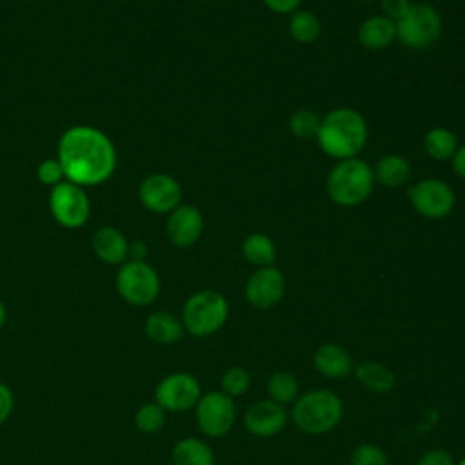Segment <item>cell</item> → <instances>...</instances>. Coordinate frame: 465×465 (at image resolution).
<instances>
[{"instance_id": "obj_1", "label": "cell", "mask_w": 465, "mask_h": 465, "mask_svg": "<svg viewBox=\"0 0 465 465\" xmlns=\"http://www.w3.org/2000/svg\"><path fill=\"white\" fill-rule=\"evenodd\" d=\"M58 162L65 180L82 187L100 185L116 169V147L111 138L91 125L69 127L58 142Z\"/></svg>"}, {"instance_id": "obj_2", "label": "cell", "mask_w": 465, "mask_h": 465, "mask_svg": "<svg viewBox=\"0 0 465 465\" xmlns=\"http://www.w3.org/2000/svg\"><path fill=\"white\" fill-rule=\"evenodd\" d=\"M369 125L363 114L352 107H334L322 116L316 134L318 147L331 158H356L367 145Z\"/></svg>"}, {"instance_id": "obj_3", "label": "cell", "mask_w": 465, "mask_h": 465, "mask_svg": "<svg viewBox=\"0 0 465 465\" xmlns=\"http://www.w3.org/2000/svg\"><path fill=\"white\" fill-rule=\"evenodd\" d=\"M343 401L331 389H312L296 398L289 420L298 430L309 436H322L340 425Z\"/></svg>"}, {"instance_id": "obj_4", "label": "cell", "mask_w": 465, "mask_h": 465, "mask_svg": "<svg viewBox=\"0 0 465 465\" xmlns=\"http://www.w3.org/2000/svg\"><path fill=\"white\" fill-rule=\"evenodd\" d=\"M374 185L372 165L360 156L338 160L325 178L327 196L340 207H356L367 202Z\"/></svg>"}, {"instance_id": "obj_5", "label": "cell", "mask_w": 465, "mask_h": 465, "mask_svg": "<svg viewBox=\"0 0 465 465\" xmlns=\"http://www.w3.org/2000/svg\"><path fill=\"white\" fill-rule=\"evenodd\" d=\"M229 318L227 298L214 289H202L191 294L182 307V323L185 332L194 338L216 334Z\"/></svg>"}, {"instance_id": "obj_6", "label": "cell", "mask_w": 465, "mask_h": 465, "mask_svg": "<svg viewBox=\"0 0 465 465\" xmlns=\"http://www.w3.org/2000/svg\"><path fill=\"white\" fill-rule=\"evenodd\" d=\"M441 27V15L434 5L412 2L409 11L396 20V40L412 51H421L440 38Z\"/></svg>"}, {"instance_id": "obj_7", "label": "cell", "mask_w": 465, "mask_h": 465, "mask_svg": "<svg viewBox=\"0 0 465 465\" xmlns=\"http://www.w3.org/2000/svg\"><path fill=\"white\" fill-rule=\"evenodd\" d=\"M160 276L145 260H127L116 274L118 294L134 307L151 305L160 294Z\"/></svg>"}, {"instance_id": "obj_8", "label": "cell", "mask_w": 465, "mask_h": 465, "mask_svg": "<svg viewBox=\"0 0 465 465\" xmlns=\"http://www.w3.org/2000/svg\"><path fill=\"white\" fill-rule=\"evenodd\" d=\"M407 198L414 213L427 220L447 218L456 205L454 189L440 178H421L414 182L407 191Z\"/></svg>"}, {"instance_id": "obj_9", "label": "cell", "mask_w": 465, "mask_h": 465, "mask_svg": "<svg viewBox=\"0 0 465 465\" xmlns=\"http://www.w3.org/2000/svg\"><path fill=\"white\" fill-rule=\"evenodd\" d=\"M194 418L203 436L213 440L223 438L236 421L234 400L223 394L220 389L203 392L194 407Z\"/></svg>"}, {"instance_id": "obj_10", "label": "cell", "mask_w": 465, "mask_h": 465, "mask_svg": "<svg viewBox=\"0 0 465 465\" xmlns=\"http://www.w3.org/2000/svg\"><path fill=\"white\" fill-rule=\"evenodd\" d=\"M49 211L62 227L80 229L91 216V202L82 185L64 180L51 187Z\"/></svg>"}, {"instance_id": "obj_11", "label": "cell", "mask_w": 465, "mask_h": 465, "mask_svg": "<svg viewBox=\"0 0 465 465\" xmlns=\"http://www.w3.org/2000/svg\"><path fill=\"white\" fill-rule=\"evenodd\" d=\"M202 385L191 372H171L154 389V401L165 412H187L202 398Z\"/></svg>"}, {"instance_id": "obj_12", "label": "cell", "mask_w": 465, "mask_h": 465, "mask_svg": "<svg viewBox=\"0 0 465 465\" xmlns=\"http://www.w3.org/2000/svg\"><path fill=\"white\" fill-rule=\"evenodd\" d=\"M287 282L283 272L276 265L258 267L245 282V300L249 305L260 311L276 307L285 296Z\"/></svg>"}, {"instance_id": "obj_13", "label": "cell", "mask_w": 465, "mask_h": 465, "mask_svg": "<svg viewBox=\"0 0 465 465\" xmlns=\"http://www.w3.org/2000/svg\"><path fill=\"white\" fill-rule=\"evenodd\" d=\"M138 200L154 214H169L182 203V185L171 174L154 173L140 182Z\"/></svg>"}, {"instance_id": "obj_14", "label": "cell", "mask_w": 465, "mask_h": 465, "mask_svg": "<svg viewBox=\"0 0 465 465\" xmlns=\"http://www.w3.org/2000/svg\"><path fill=\"white\" fill-rule=\"evenodd\" d=\"M289 421V412L283 405L265 398L251 403L243 414V425L256 438H272L280 434Z\"/></svg>"}, {"instance_id": "obj_15", "label": "cell", "mask_w": 465, "mask_h": 465, "mask_svg": "<svg viewBox=\"0 0 465 465\" xmlns=\"http://www.w3.org/2000/svg\"><path fill=\"white\" fill-rule=\"evenodd\" d=\"M167 238L176 247H191L194 245L203 232V214L196 205L180 203L167 214L165 223Z\"/></svg>"}, {"instance_id": "obj_16", "label": "cell", "mask_w": 465, "mask_h": 465, "mask_svg": "<svg viewBox=\"0 0 465 465\" xmlns=\"http://www.w3.org/2000/svg\"><path fill=\"white\" fill-rule=\"evenodd\" d=\"M316 372L329 380H343L354 371V361L345 347L334 341H325L316 347L312 354Z\"/></svg>"}, {"instance_id": "obj_17", "label": "cell", "mask_w": 465, "mask_h": 465, "mask_svg": "<svg viewBox=\"0 0 465 465\" xmlns=\"http://www.w3.org/2000/svg\"><path fill=\"white\" fill-rule=\"evenodd\" d=\"M93 251L107 265H122L129 258V240L116 227L105 225L93 234Z\"/></svg>"}, {"instance_id": "obj_18", "label": "cell", "mask_w": 465, "mask_h": 465, "mask_svg": "<svg viewBox=\"0 0 465 465\" xmlns=\"http://www.w3.org/2000/svg\"><path fill=\"white\" fill-rule=\"evenodd\" d=\"M358 42L367 51L387 49L396 42V22L385 15H372L358 27Z\"/></svg>"}, {"instance_id": "obj_19", "label": "cell", "mask_w": 465, "mask_h": 465, "mask_svg": "<svg viewBox=\"0 0 465 465\" xmlns=\"http://www.w3.org/2000/svg\"><path fill=\"white\" fill-rule=\"evenodd\" d=\"M145 336L160 345H171L183 338V323L182 320L169 311H154L145 318L143 323Z\"/></svg>"}, {"instance_id": "obj_20", "label": "cell", "mask_w": 465, "mask_h": 465, "mask_svg": "<svg viewBox=\"0 0 465 465\" xmlns=\"http://www.w3.org/2000/svg\"><path fill=\"white\" fill-rule=\"evenodd\" d=\"M352 372H354L358 383L374 394H387L396 385L394 372L387 365L374 361V360H365V361L358 363Z\"/></svg>"}, {"instance_id": "obj_21", "label": "cell", "mask_w": 465, "mask_h": 465, "mask_svg": "<svg viewBox=\"0 0 465 465\" xmlns=\"http://www.w3.org/2000/svg\"><path fill=\"white\" fill-rule=\"evenodd\" d=\"M173 465H216V458L209 443L196 436L178 440L171 450Z\"/></svg>"}, {"instance_id": "obj_22", "label": "cell", "mask_w": 465, "mask_h": 465, "mask_svg": "<svg viewBox=\"0 0 465 465\" xmlns=\"http://www.w3.org/2000/svg\"><path fill=\"white\" fill-rule=\"evenodd\" d=\"M374 180L376 183L389 187V189H398L405 185L411 178V163L407 158L396 153H389L381 156L374 165H372Z\"/></svg>"}, {"instance_id": "obj_23", "label": "cell", "mask_w": 465, "mask_h": 465, "mask_svg": "<svg viewBox=\"0 0 465 465\" xmlns=\"http://www.w3.org/2000/svg\"><path fill=\"white\" fill-rule=\"evenodd\" d=\"M276 254V243L265 232H251L242 242V256L256 269L274 265Z\"/></svg>"}, {"instance_id": "obj_24", "label": "cell", "mask_w": 465, "mask_h": 465, "mask_svg": "<svg viewBox=\"0 0 465 465\" xmlns=\"http://www.w3.org/2000/svg\"><path fill=\"white\" fill-rule=\"evenodd\" d=\"M456 134L447 127H432L423 136V149L434 160H450L458 149Z\"/></svg>"}, {"instance_id": "obj_25", "label": "cell", "mask_w": 465, "mask_h": 465, "mask_svg": "<svg viewBox=\"0 0 465 465\" xmlns=\"http://www.w3.org/2000/svg\"><path fill=\"white\" fill-rule=\"evenodd\" d=\"M289 35L298 44H312L322 35V22L312 11L296 9L289 18Z\"/></svg>"}, {"instance_id": "obj_26", "label": "cell", "mask_w": 465, "mask_h": 465, "mask_svg": "<svg viewBox=\"0 0 465 465\" xmlns=\"http://www.w3.org/2000/svg\"><path fill=\"white\" fill-rule=\"evenodd\" d=\"M298 378L291 371H276L267 380V396L269 400L280 405H292L300 396Z\"/></svg>"}, {"instance_id": "obj_27", "label": "cell", "mask_w": 465, "mask_h": 465, "mask_svg": "<svg viewBox=\"0 0 465 465\" xmlns=\"http://www.w3.org/2000/svg\"><path fill=\"white\" fill-rule=\"evenodd\" d=\"M322 116L311 109H296L289 118V131L298 140H316Z\"/></svg>"}, {"instance_id": "obj_28", "label": "cell", "mask_w": 465, "mask_h": 465, "mask_svg": "<svg viewBox=\"0 0 465 465\" xmlns=\"http://www.w3.org/2000/svg\"><path fill=\"white\" fill-rule=\"evenodd\" d=\"M134 425L143 434H154L165 425V411L156 401H145L134 412Z\"/></svg>"}, {"instance_id": "obj_29", "label": "cell", "mask_w": 465, "mask_h": 465, "mask_svg": "<svg viewBox=\"0 0 465 465\" xmlns=\"http://www.w3.org/2000/svg\"><path fill=\"white\" fill-rule=\"evenodd\" d=\"M251 387V374L247 369L240 367V365H234V367H229L223 374H222V380H220V391L223 394H227L229 398H238V396H243Z\"/></svg>"}, {"instance_id": "obj_30", "label": "cell", "mask_w": 465, "mask_h": 465, "mask_svg": "<svg viewBox=\"0 0 465 465\" xmlns=\"http://www.w3.org/2000/svg\"><path fill=\"white\" fill-rule=\"evenodd\" d=\"M349 465H389V456L376 443H360L352 449Z\"/></svg>"}, {"instance_id": "obj_31", "label": "cell", "mask_w": 465, "mask_h": 465, "mask_svg": "<svg viewBox=\"0 0 465 465\" xmlns=\"http://www.w3.org/2000/svg\"><path fill=\"white\" fill-rule=\"evenodd\" d=\"M36 178L40 183L49 185V187H54L60 182H64L65 174H64V169H62L58 158H47V160L40 162L36 167Z\"/></svg>"}, {"instance_id": "obj_32", "label": "cell", "mask_w": 465, "mask_h": 465, "mask_svg": "<svg viewBox=\"0 0 465 465\" xmlns=\"http://www.w3.org/2000/svg\"><path fill=\"white\" fill-rule=\"evenodd\" d=\"M418 465H456V461H454V456L449 450L430 449V450H425L420 456Z\"/></svg>"}, {"instance_id": "obj_33", "label": "cell", "mask_w": 465, "mask_h": 465, "mask_svg": "<svg viewBox=\"0 0 465 465\" xmlns=\"http://www.w3.org/2000/svg\"><path fill=\"white\" fill-rule=\"evenodd\" d=\"M411 4V0H381V15L396 22L409 11Z\"/></svg>"}, {"instance_id": "obj_34", "label": "cell", "mask_w": 465, "mask_h": 465, "mask_svg": "<svg viewBox=\"0 0 465 465\" xmlns=\"http://www.w3.org/2000/svg\"><path fill=\"white\" fill-rule=\"evenodd\" d=\"M13 409H15V394L5 383L0 381V425L7 421Z\"/></svg>"}, {"instance_id": "obj_35", "label": "cell", "mask_w": 465, "mask_h": 465, "mask_svg": "<svg viewBox=\"0 0 465 465\" xmlns=\"http://www.w3.org/2000/svg\"><path fill=\"white\" fill-rule=\"evenodd\" d=\"M262 2L269 11L276 15H292L302 5V0H262Z\"/></svg>"}, {"instance_id": "obj_36", "label": "cell", "mask_w": 465, "mask_h": 465, "mask_svg": "<svg viewBox=\"0 0 465 465\" xmlns=\"http://www.w3.org/2000/svg\"><path fill=\"white\" fill-rule=\"evenodd\" d=\"M450 162H452V171H454L461 180H465V143L458 145V149H456L454 156L450 158Z\"/></svg>"}, {"instance_id": "obj_37", "label": "cell", "mask_w": 465, "mask_h": 465, "mask_svg": "<svg viewBox=\"0 0 465 465\" xmlns=\"http://www.w3.org/2000/svg\"><path fill=\"white\" fill-rule=\"evenodd\" d=\"M145 254H147V245L142 240L129 242V256H131V260H145Z\"/></svg>"}, {"instance_id": "obj_38", "label": "cell", "mask_w": 465, "mask_h": 465, "mask_svg": "<svg viewBox=\"0 0 465 465\" xmlns=\"http://www.w3.org/2000/svg\"><path fill=\"white\" fill-rule=\"evenodd\" d=\"M5 320H7V309H5V303L0 300V329L4 327Z\"/></svg>"}, {"instance_id": "obj_39", "label": "cell", "mask_w": 465, "mask_h": 465, "mask_svg": "<svg viewBox=\"0 0 465 465\" xmlns=\"http://www.w3.org/2000/svg\"><path fill=\"white\" fill-rule=\"evenodd\" d=\"M456 465H465V458H461V460H460Z\"/></svg>"}, {"instance_id": "obj_40", "label": "cell", "mask_w": 465, "mask_h": 465, "mask_svg": "<svg viewBox=\"0 0 465 465\" xmlns=\"http://www.w3.org/2000/svg\"><path fill=\"white\" fill-rule=\"evenodd\" d=\"M356 2H372V0H356Z\"/></svg>"}, {"instance_id": "obj_41", "label": "cell", "mask_w": 465, "mask_h": 465, "mask_svg": "<svg viewBox=\"0 0 465 465\" xmlns=\"http://www.w3.org/2000/svg\"><path fill=\"white\" fill-rule=\"evenodd\" d=\"M463 252H465V245H463Z\"/></svg>"}]
</instances>
